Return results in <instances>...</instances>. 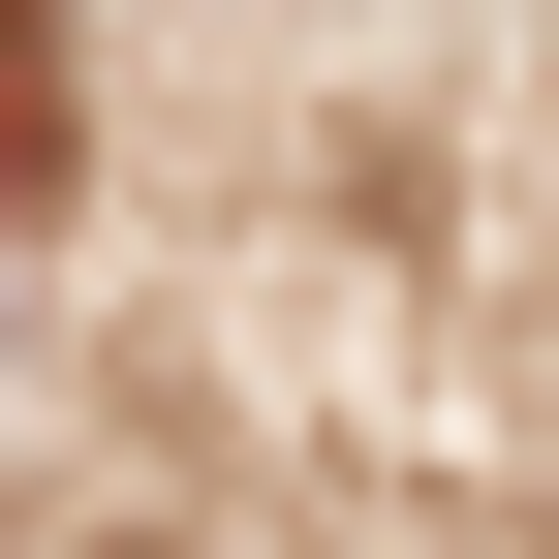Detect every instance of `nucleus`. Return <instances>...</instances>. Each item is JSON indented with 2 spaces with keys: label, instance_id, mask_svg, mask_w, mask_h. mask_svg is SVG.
I'll return each mask as SVG.
<instances>
[{
  "label": "nucleus",
  "instance_id": "1",
  "mask_svg": "<svg viewBox=\"0 0 559 559\" xmlns=\"http://www.w3.org/2000/svg\"><path fill=\"white\" fill-rule=\"evenodd\" d=\"M62 187V0H0V218Z\"/></svg>",
  "mask_w": 559,
  "mask_h": 559
}]
</instances>
